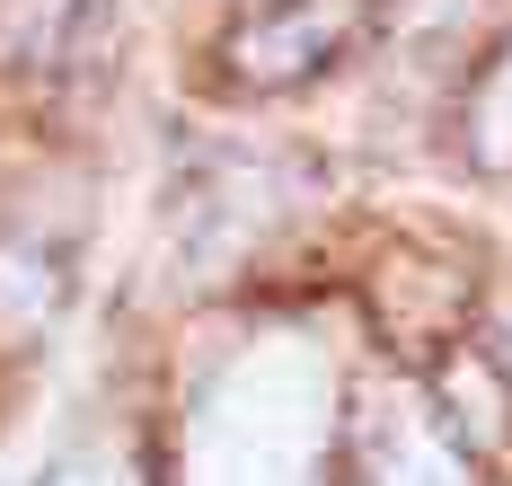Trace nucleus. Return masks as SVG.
I'll return each mask as SVG.
<instances>
[{
	"label": "nucleus",
	"instance_id": "obj_1",
	"mask_svg": "<svg viewBox=\"0 0 512 486\" xmlns=\"http://www.w3.org/2000/svg\"><path fill=\"white\" fill-rule=\"evenodd\" d=\"M318 433H327V372L301 345H265L204 407L195 486H309Z\"/></svg>",
	"mask_w": 512,
	"mask_h": 486
},
{
	"label": "nucleus",
	"instance_id": "obj_2",
	"mask_svg": "<svg viewBox=\"0 0 512 486\" xmlns=\"http://www.w3.org/2000/svg\"><path fill=\"white\" fill-rule=\"evenodd\" d=\"M477 160L512 168V54H504V71L486 80V98H477Z\"/></svg>",
	"mask_w": 512,
	"mask_h": 486
},
{
	"label": "nucleus",
	"instance_id": "obj_3",
	"mask_svg": "<svg viewBox=\"0 0 512 486\" xmlns=\"http://www.w3.org/2000/svg\"><path fill=\"white\" fill-rule=\"evenodd\" d=\"M389 486H460V469H451V451H442V442L407 433V442H398V460H389Z\"/></svg>",
	"mask_w": 512,
	"mask_h": 486
},
{
	"label": "nucleus",
	"instance_id": "obj_4",
	"mask_svg": "<svg viewBox=\"0 0 512 486\" xmlns=\"http://www.w3.org/2000/svg\"><path fill=\"white\" fill-rule=\"evenodd\" d=\"M53 486H142L124 460H106V451H89V460H62V478Z\"/></svg>",
	"mask_w": 512,
	"mask_h": 486
},
{
	"label": "nucleus",
	"instance_id": "obj_5",
	"mask_svg": "<svg viewBox=\"0 0 512 486\" xmlns=\"http://www.w3.org/2000/svg\"><path fill=\"white\" fill-rule=\"evenodd\" d=\"M460 407H468V416H477V433H495V380L460 372Z\"/></svg>",
	"mask_w": 512,
	"mask_h": 486
},
{
	"label": "nucleus",
	"instance_id": "obj_6",
	"mask_svg": "<svg viewBox=\"0 0 512 486\" xmlns=\"http://www.w3.org/2000/svg\"><path fill=\"white\" fill-rule=\"evenodd\" d=\"M0 486H18V478H9V469H0Z\"/></svg>",
	"mask_w": 512,
	"mask_h": 486
}]
</instances>
